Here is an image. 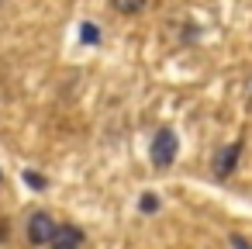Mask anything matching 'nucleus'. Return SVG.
I'll use <instances>...</instances> for the list:
<instances>
[{
    "label": "nucleus",
    "instance_id": "obj_8",
    "mask_svg": "<svg viewBox=\"0 0 252 249\" xmlns=\"http://www.w3.org/2000/svg\"><path fill=\"white\" fill-rule=\"evenodd\" d=\"M138 208H142V211H159V197H156V194H145V197L138 201Z\"/></svg>",
    "mask_w": 252,
    "mask_h": 249
},
{
    "label": "nucleus",
    "instance_id": "obj_9",
    "mask_svg": "<svg viewBox=\"0 0 252 249\" xmlns=\"http://www.w3.org/2000/svg\"><path fill=\"white\" fill-rule=\"evenodd\" d=\"M231 246H238V249H252V246H249L242 235H231Z\"/></svg>",
    "mask_w": 252,
    "mask_h": 249
},
{
    "label": "nucleus",
    "instance_id": "obj_6",
    "mask_svg": "<svg viewBox=\"0 0 252 249\" xmlns=\"http://www.w3.org/2000/svg\"><path fill=\"white\" fill-rule=\"evenodd\" d=\"M83 42H90V45H97V42H100V32H97V25H83Z\"/></svg>",
    "mask_w": 252,
    "mask_h": 249
},
{
    "label": "nucleus",
    "instance_id": "obj_4",
    "mask_svg": "<svg viewBox=\"0 0 252 249\" xmlns=\"http://www.w3.org/2000/svg\"><path fill=\"white\" fill-rule=\"evenodd\" d=\"M238 156H242V142H231L228 149H221V156H218V177H228L231 170H235V163H238Z\"/></svg>",
    "mask_w": 252,
    "mask_h": 249
},
{
    "label": "nucleus",
    "instance_id": "obj_7",
    "mask_svg": "<svg viewBox=\"0 0 252 249\" xmlns=\"http://www.w3.org/2000/svg\"><path fill=\"white\" fill-rule=\"evenodd\" d=\"M25 183H32V187H35V190H42V187H45V183H49V180H45V177H42V173H32V170H28V173H25Z\"/></svg>",
    "mask_w": 252,
    "mask_h": 249
},
{
    "label": "nucleus",
    "instance_id": "obj_1",
    "mask_svg": "<svg viewBox=\"0 0 252 249\" xmlns=\"http://www.w3.org/2000/svg\"><path fill=\"white\" fill-rule=\"evenodd\" d=\"M176 152H180V139H176V132L162 128V132L152 139V163H156L159 170H166V166H173Z\"/></svg>",
    "mask_w": 252,
    "mask_h": 249
},
{
    "label": "nucleus",
    "instance_id": "obj_5",
    "mask_svg": "<svg viewBox=\"0 0 252 249\" xmlns=\"http://www.w3.org/2000/svg\"><path fill=\"white\" fill-rule=\"evenodd\" d=\"M111 4H114L118 14H138L145 7V0H111Z\"/></svg>",
    "mask_w": 252,
    "mask_h": 249
},
{
    "label": "nucleus",
    "instance_id": "obj_3",
    "mask_svg": "<svg viewBox=\"0 0 252 249\" xmlns=\"http://www.w3.org/2000/svg\"><path fill=\"white\" fill-rule=\"evenodd\" d=\"M49 246L52 249H80L83 246V228H76V225H56Z\"/></svg>",
    "mask_w": 252,
    "mask_h": 249
},
{
    "label": "nucleus",
    "instance_id": "obj_2",
    "mask_svg": "<svg viewBox=\"0 0 252 249\" xmlns=\"http://www.w3.org/2000/svg\"><path fill=\"white\" fill-rule=\"evenodd\" d=\"M52 232H56L52 214L35 211V214H32V221H28V242H32V246H45V242L52 239Z\"/></svg>",
    "mask_w": 252,
    "mask_h": 249
}]
</instances>
